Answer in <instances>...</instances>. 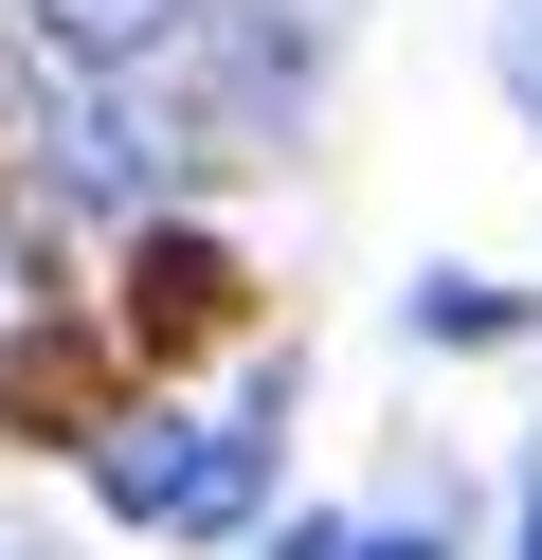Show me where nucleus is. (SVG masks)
Masks as SVG:
<instances>
[{
    "mask_svg": "<svg viewBox=\"0 0 542 560\" xmlns=\"http://www.w3.org/2000/svg\"><path fill=\"white\" fill-rule=\"evenodd\" d=\"M488 73H506V109H542V0H506V19H488Z\"/></svg>",
    "mask_w": 542,
    "mask_h": 560,
    "instance_id": "obj_5",
    "label": "nucleus"
},
{
    "mask_svg": "<svg viewBox=\"0 0 542 560\" xmlns=\"http://www.w3.org/2000/svg\"><path fill=\"white\" fill-rule=\"evenodd\" d=\"M199 470H217V398H145V416H108L91 434V506H127V524H199Z\"/></svg>",
    "mask_w": 542,
    "mask_h": 560,
    "instance_id": "obj_1",
    "label": "nucleus"
},
{
    "mask_svg": "<svg viewBox=\"0 0 542 560\" xmlns=\"http://www.w3.org/2000/svg\"><path fill=\"white\" fill-rule=\"evenodd\" d=\"M19 307H36V271H19V235H0V326H19Z\"/></svg>",
    "mask_w": 542,
    "mask_h": 560,
    "instance_id": "obj_7",
    "label": "nucleus"
},
{
    "mask_svg": "<svg viewBox=\"0 0 542 560\" xmlns=\"http://www.w3.org/2000/svg\"><path fill=\"white\" fill-rule=\"evenodd\" d=\"M19 19H36L55 73H145V55L181 37V0H19Z\"/></svg>",
    "mask_w": 542,
    "mask_h": 560,
    "instance_id": "obj_3",
    "label": "nucleus"
},
{
    "mask_svg": "<svg viewBox=\"0 0 542 560\" xmlns=\"http://www.w3.org/2000/svg\"><path fill=\"white\" fill-rule=\"evenodd\" d=\"M36 163H55V199H72V218H145V199H163V145H145V109H91V91L36 127Z\"/></svg>",
    "mask_w": 542,
    "mask_h": 560,
    "instance_id": "obj_2",
    "label": "nucleus"
},
{
    "mask_svg": "<svg viewBox=\"0 0 542 560\" xmlns=\"http://www.w3.org/2000/svg\"><path fill=\"white\" fill-rule=\"evenodd\" d=\"M344 560H452V542H434V524H380V542H344Z\"/></svg>",
    "mask_w": 542,
    "mask_h": 560,
    "instance_id": "obj_6",
    "label": "nucleus"
},
{
    "mask_svg": "<svg viewBox=\"0 0 542 560\" xmlns=\"http://www.w3.org/2000/svg\"><path fill=\"white\" fill-rule=\"evenodd\" d=\"M524 560H542V488H524Z\"/></svg>",
    "mask_w": 542,
    "mask_h": 560,
    "instance_id": "obj_8",
    "label": "nucleus"
},
{
    "mask_svg": "<svg viewBox=\"0 0 542 560\" xmlns=\"http://www.w3.org/2000/svg\"><path fill=\"white\" fill-rule=\"evenodd\" d=\"M217 307H235V254H199V235H145V290H127V326H145V343H199Z\"/></svg>",
    "mask_w": 542,
    "mask_h": 560,
    "instance_id": "obj_4",
    "label": "nucleus"
}]
</instances>
